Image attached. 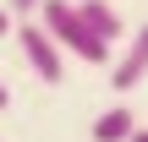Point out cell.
Returning <instances> with one entry per match:
<instances>
[{
  "mask_svg": "<svg viewBox=\"0 0 148 142\" xmlns=\"http://www.w3.org/2000/svg\"><path fill=\"white\" fill-rule=\"evenodd\" d=\"M38 27H44L66 55H77V60H88V66H104V60H110V44L82 22L77 0H38Z\"/></svg>",
  "mask_w": 148,
  "mask_h": 142,
  "instance_id": "6da1fadb",
  "label": "cell"
},
{
  "mask_svg": "<svg viewBox=\"0 0 148 142\" xmlns=\"http://www.w3.org/2000/svg\"><path fill=\"white\" fill-rule=\"evenodd\" d=\"M16 44H22V60H27V71H33L38 82L55 88V82L66 77V49H60L38 22H22V27H16Z\"/></svg>",
  "mask_w": 148,
  "mask_h": 142,
  "instance_id": "7a4b0ae2",
  "label": "cell"
},
{
  "mask_svg": "<svg viewBox=\"0 0 148 142\" xmlns=\"http://www.w3.org/2000/svg\"><path fill=\"white\" fill-rule=\"evenodd\" d=\"M143 77H148V22L132 33V44L121 49V60L110 71V88L115 93H132V88H143Z\"/></svg>",
  "mask_w": 148,
  "mask_h": 142,
  "instance_id": "3957f363",
  "label": "cell"
},
{
  "mask_svg": "<svg viewBox=\"0 0 148 142\" xmlns=\"http://www.w3.org/2000/svg\"><path fill=\"white\" fill-rule=\"evenodd\" d=\"M77 11H82V22H88L104 44H115V38L126 33V27H121V11H115L110 0H77Z\"/></svg>",
  "mask_w": 148,
  "mask_h": 142,
  "instance_id": "277c9868",
  "label": "cell"
},
{
  "mask_svg": "<svg viewBox=\"0 0 148 142\" xmlns=\"http://www.w3.org/2000/svg\"><path fill=\"white\" fill-rule=\"evenodd\" d=\"M137 131V115L126 109V104H110L99 120H93V142H132Z\"/></svg>",
  "mask_w": 148,
  "mask_h": 142,
  "instance_id": "5b68a950",
  "label": "cell"
},
{
  "mask_svg": "<svg viewBox=\"0 0 148 142\" xmlns=\"http://www.w3.org/2000/svg\"><path fill=\"white\" fill-rule=\"evenodd\" d=\"M11 11H22V16H27V11H38V0H11Z\"/></svg>",
  "mask_w": 148,
  "mask_h": 142,
  "instance_id": "8992f818",
  "label": "cell"
},
{
  "mask_svg": "<svg viewBox=\"0 0 148 142\" xmlns=\"http://www.w3.org/2000/svg\"><path fill=\"white\" fill-rule=\"evenodd\" d=\"M5 104H11V88H5V82H0V109H5Z\"/></svg>",
  "mask_w": 148,
  "mask_h": 142,
  "instance_id": "52a82bcc",
  "label": "cell"
},
{
  "mask_svg": "<svg viewBox=\"0 0 148 142\" xmlns=\"http://www.w3.org/2000/svg\"><path fill=\"white\" fill-rule=\"evenodd\" d=\"M5 27H11V16H5V11H0V38H5Z\"/></svg>",
  "mask_w": 148,
  "mask_h": 142,
  "instance_id": "ba28073f",
  "label": "cell"
},
{
  "mask_svg": "<svg viewBox=\"0 0 148 142\" xmlns=\"http://www.w3.org/2000/svg\"><path fill=\"white\" fill-rule=\"evenodd\" d=\"M132 142H148V131H132Z\"/></svg>",
  "mask_w": 148,
  "mask_h": 142,
  "instance_id": "9c48e42d",
  "label": "cell"
}]
</instances>
